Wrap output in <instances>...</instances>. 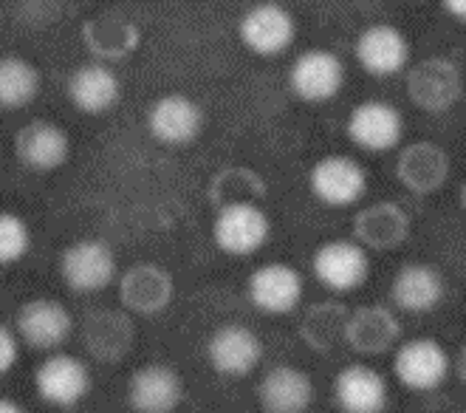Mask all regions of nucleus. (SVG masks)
<instances>
[{"instance_id":"obj_8","label":"nucleus","mask_w":466,"mask_h":413,"mask_svg":"<svg viewBox=\"0 0 466 413\" xmlns=\"http://www.w3.org/2000/svg\"><path fill=\"white\" fill-rule=\"evenodd\" d=\"M345 133L365 153H388L404 139V117L388 99H365L348 114Z\"/></svg>"},{"instance_id":"obj_5","label":"nucleus","mask_w":466,"mask_h":413,"mask_svg":"<svg viewBox=\"0 0 466 413\" xmlns=\"http://www.w3.org/2000/svg\"><path fill=\"white\" fill-rule=\"evenodd\" d=\"M74 332V317L66 303L54 297L25 300L15 315V335L32 351H60Z\"/></svg>"},{"instance_id":"obj_11","label":"nucleus","mask_w":466,"mask_h":413,"mask_svg":"<svg viewBox=\"0 0 466 413\" xmlns=\"http://www.w3.org/2000/svg\"><path fill=\"white\" fill-rule=\"evenodd\" d=\"M147 130L164 148H187L193 145L204 130L201 105L187 94H161L147 108Z\"/></svg>"},{"instance_id":"obj_22","label":"nucleus","mask_w":466,"mask_h":413,"mask_svg":"<svg viewBox=\"0 0 466 413\" xmlns=\"http://www.w3.org/2000/svg\"><path fill=\"white\" fill-rule=\"evenodd\" d=\"M356 243L368 253H393L410 238V215L396 201H376L353 218Z\"/></svg>"},{"instance_id":"obj_23","label":"nucleus","mask_w":466,"mask_h":413,"mask_svg":"<svg viewBox=\"0 0 466 413\" xmlns=\"http://www.w3.org/2000/svg\"><path fill=\"white\" fill-rule=\"evenodd\" d=\"M450 173H452V159L435 142H410L407 148H401L396 161L399 181L410 192H416V196L438 192L450 181Z\"/></svg>"},{"instance_id":"obj_14","label":"nucleus","mask_w":466,"mask_h":413,"mask_svg":"<svg viewBox=\"0 0 466 413\" xmlns=\"http://www.w3.org/2000/svg\"><path fill=\"white\" fill-rule=\"evenodd\" d=\"M15 156L25 170L54 173L71 156V139L63 125L51 119H32L15 133Z\"/></svg>"},{"instance_id":"obj_18","label":"nucleus","mask_w":466,"mask_h":413,"mask_svg":"<svg viewBox=\"0 0 466 413\" xmlns=\"http://www.w3.org/2000/svg\"><path fill=\"white\" fill-rule=\"evenodd\" d=\"M82 343L96 363H122L136 343V323L122 309H94L82 323Z\"/></svg>"},{"instance_id":"obj_6","label":"nucleus","mask_w":466,"mask_h":413,"mask_svg":"<svg viewBox=\"0 0 466 413\" xmlns=\"http://www.w3.org/2000/svg\"><path fill=\"white\" fill-rule=\"evenodd\" d=\"M311 269L319 286L337 294H348L368 284L370 255L365 246H360L350 238H331L317 246Z\"/></svg>"},{"instance_id":"obj_33","label":"nucleus","mask_w":466,"mask_h":413,"mask_svg":"<svg viewBox=\"0 0 466 413\" xmlns=\"http://www.w3.org/2000/svg\"><path fill=\"white\" fill-rule=\"evenodd\" d=\"M444 12L450 15V17H455L458 23H463L466 20V4H463V0H444Z\"/></svg>"},{"instance_id":"obj_7","label":"nucleus","mask_w":466,"mask_h":413,"mask_svg":"<svg viewBox=\"0 0 466 413\" xmlns=\"http://www.w3.org/2000/svg\"><path fill=\"white\" fill-rule=\"evenodd\" d=\"M348 79V68L339 54L328 48H309L294 60L289 71V88L297 99L309 105L331 102Z\"/></svg>"},{"instance_id":"obj_34","label":"nucleus","mask_w":466,"mask_h":413,"mask_svg":"<svg viewBox=\"0 0 466 413\" xmlns=\"http://www.w3.org/2000/svg\"><path fill=\"white\" fill-rule=\"evenodd\" d=\"M0 413H29L25 410L17 399H12V397H0Z\"/></svg>"},{"instance_id":"obj_10","label":"nucleus","mask_w":466,"mask_h":413,"mask_svg":"<svg viewBox=\"0 0 466 413\" xmlns=\"http://www.w3.org/2000/svg\"><path fill=\"white\" fill-rule=\"evenodd\" d=\"M238 37L255 57H280L297 40V20L280 4H258L243 12Z\"/></svg>"},{"instance_id":"obj_13","label":"nucleus","mask_w":466,"mask_h":413,"mask_svg":"<svg viewBox=\"0 0 466 413\" xmlns=\"http://www.w3.org/2000/svg\"><path fill=\"white\" fill-rule=\"evenodd\" d=\"M207 356H209V366L215 368V374L229 377V379H243L260 366L263 343L249 325L227 323L209 335Z\"/></svg>"},{"instance_id":"obj_29","label":"nucleus","mask_w":466,"mask_h":413,"mask_svg":"<svg viewBox=\"0 0 466 413\" xmlns=\"http://www.w3.org/2000/svg\"><path fill=\"white\" fill-rule=\"evenodd\" d=\"M43 88V77L35 63L23 57H0V108L20 111L32 105Z\"/></svg>"},{"instance_id":"obj_32","label":"nucleus","mask_w":466,"mask_h":413,"mask_svg":"<svg viewBox=\"0 0 466 413\" xmlns=\"http://www.w3.org/2000/svg\"><path fill=\"white\" fill-rule=\"evenodd\" d=\"M20 360V340L15 335V328L0 323V377H6Z\"/></svg>"},{"instance_id":"obj_17","label":"nucleus","mask_w":466,"mask_h":413,"mask_svg":"<svg viewBox=\"0 0 466 413\" xmlns=\"http://www.w3.org/2000/svg\"><path fill=\"white\" fill-rule=\"evenodd\" d=\"M353 54L370 77L388 79L407 68L413 51H410V40L404 37L401 29H396L390 23H373L356 37Z\"/></svg>"},{"instance_id":"obj_15","label":"nucleus","mask_w":466,"mask_h":413,"mask_svg":"<svg viewBox=\"0 0 466 413\" xmlns=\"http://www.w3.org/2000/svg\"><path fill=\"white\" fill-rule=\"evenodd\" d=\"M246 294L263 315H291L306 294V281L294 266L271 261L252 272Z\"/></svg>"},{"instance_id":"obj_1","label":"nucleus","mask_w":466,"mask_h":413,"mask_svg":"<svg viewBox=\"0 0 466 413\" xmlns=\"http://www.w3.org/2000/svg\"><path fill=\"white\" fill-rule=\"evenodd\" d=\"M393 374L401 388L413 394L438 391L452 374L450 351L432 337L401 340L393 348Z\"/></svg>"},{"instance_id":"obj_3","label":"nucleus","mask_w":466,"mask_h":413,"mask_svg":"<svg viewBox=\"0 0 466 413\" xmlns=\"http://www.w3.org/2000/svg\"><path fill=\"white\" fill-rule=\"evenodd\" d=\"M60 278L71 292L96 294L119 278L114 246L102 238H82L66 246L60 255Z\"/></svg>"},{"instance_id":"obj_4","label":"nucleus","mask_w":466,"mask_h":413,"mask_svg":"<svg viewBox=\"0 0 466 413\" xmlns=\"http://www.w3.org/2000/svg\"><path fill=\"white\" fill-rule=\"evenodd\" d=\"M94 388L88 363L68 351H51L35 368V391L51 408H74Z\"/></svg>"},{"instance_id":"obj_26","label":"nucleus","mask_w":466,"mask_h":413,"mask_svg":"<svg viewBox=\"0 0 466 413\" xmlns=\"http://www.w3.org/2000/svg\"><path fill=\"white\" fill-rule=\"evenodd\" d=\"M82 43L96 57V63L125 60L139 48L142 32L133 20L119 12H102L82 23Z\"/></svg>"},{"instance_id":"obj_16","label":"nucleus","mask_w":466,"mask_h":413,"mask_svg":"<svg viewBox=\"0 0 466 413\" xmlns=\"http://www.w3.org/2000/svg\"><path fill=\"white\" fill-rule=\"evenodd\" d=\"M184 402V379L167 363H145L127 379V405L136 413H173Z\"/></svg>"},{"instance_id":"obj_20","label":"nucleus","mask_w":466,"mask_h":413,"mask_svg":"<svg viewBox=\"0 0 466 413\" xmlns=\"http://www.w3.org/2000/svg\"><path fill=\"white\" fill-rule=\"evenodd\" d=\"M345 343L368 356L388 354L401 343V320L385 303H368L348 315Z\"/></svg>"},{"instance_id":"obj_28","label":"nucleus","mask_w":466,"mask_h":413,"mask_svg":"<svg viewBox=\"0 0 466 413\" xmlns=\"http://www.w3.org/2000/svg\"><path fill=\"white\" fill-rule=\"evenodd\" d=\"M350 309L339 300H322L309 306L299 320V337L314 351H331L339 340H345V323Z\"/></svg>"},{"instance_id":"obj_30","label":"nucleus","mask_w":466,"mask_h":413,"mask_svg":"<svg viewBox=\"0 0 466 413\" xmlns=\"http://www.w3.org/2000/svg\"><path fill=\"white\" fill-rule=\"evenodd\" d=\"M263 196H266V184L249 168H227L212 179V187H209V201L215 204V210L235 204V201L260 204Z\"/></svg>"},{"instance_id":"obj_21","label":"nucleus","mask_w":466,"mask_h":413,"mask_svg":"<svg viewBox=\"0 0 466 413\" xmlns=\"http://www.w3.org/2000/svg\"><path fill=\"white\" fill-rule=\"evenodd\" d=\"M334 402L342 413H385L390 405V385L381 371L350 363L334 377Z\"/></svg>"},{"instance_id":"obj_27","label":"nucleus","mask_w":466,"mask_h":413,"mask_svg":"<svg viewBox=\"0 0 466 413\" xmlns=\"http://www.w3.org/2000/svg\"><path fill=\"white\" fill-rule=\"evenodd\" d=\"M258 399L266 413H306L314 402V382L294 366H271L258 385Z\"/></svg>"},{"instance_id":"obj_25","label":"nucleus","mask_w":466,"mask_h":413,"mask_svg":"<svg viewBox=\"0 0 466 413\" xmlns=\"http://www.w3.org/2000/svg\"><path fill=\"white\" fill-rule=\"evenodd\" d=\"M447 294L444 274L430 263H404L390 284L393 306L407 315H427L441 306Z\"/></svg>"},{"instance_id":"obj_24","label":"nucleus","mask_w":466,"mask_h":413,"mask_svg":"<svg viewBox=\"0 0 466 413\" xmlns=\"http://www.w3.org/2000/svg\"><path fill=\"white\" fill-rule=\"evenodd\" d=\"M68 99L76 111L99 117L114 111L122 99V82L107 63H82L68 77Z\"/></svg>"},{"instance_id":"obj_12","label":"nucleus","mask_w":466,"mask_h":413,"mask_svg":"<svg viewBox=\"0 0 466 413\" xmlns=\"http://www.w3.org/2000/svg\"><path fill=\"white\" fill-rule=\"evenodd\" d=\"M463 82L452 60L430 57L407 71V94L427 114H444L461 99Z\"/></svg>"},{"instance_id":"obj_19","label":"nucleus","mask_w":466,"mask_h":413,"mask_svg":"<svg viewBox=\"0 0 466 413\" xmlns=\"http://www.w3.org/2000/svg\"><path fill=\"white\" fill-rule=\"evenodd\" d=\"M176 294L173 274L158 263H133L119 278V300L127 315H158Z\"/></svg>"},{"instance_id":"obj_31","label":"nucleus","mask_w":466,"mask_h":413,"mask_svg":"<svg viewBox=\"0 0 466 413\" xmlns=\"http://www.w3.org/2000/svg\"><path fill=\"white\" fill-rule=\"evenodd\" d=\"M32 250V230L25 218L9 210H0V266L20 263Z\"/></svg>"},{"instance_id":"obj_2","label":"nucleus","mask_w":466,"mask_h":413,"mask_svg":"<svg viewBox=\"0 0 466 413\" xmlns=\"http://www.w3.org/2000/svg\"><path fill=\"white\" fill-rule=\"evenodd\" d=\"M271 238V218L255 201H235L218 207L212 241L221 253L232 258H249L260 253Z\"/></svg>"},{"instance_id":"obj_9","label":"nucleus","mask_w":466,"mask_h":413,"mask_svg":"<svg viewBox=\"0 0 466 413\" xmlns=\"http://www.w3.org/2000/svg\"><path fill=\"white\" fill-rule=\"evenodd\" d=\"M309 187L325 207H353L368 192V170L353 156L328 153L311 168Z\"/></svg>"}]
</instances>
